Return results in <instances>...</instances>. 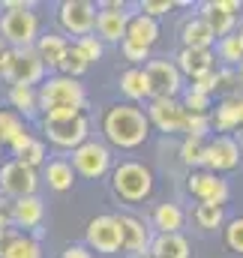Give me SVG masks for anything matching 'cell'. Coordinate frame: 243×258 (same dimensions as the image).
I'll return each instance as SVG.
<instances>
[{"label":"cell","mask_w":243,"mask_h":258,"mask_svg":"<svg viewBox=\"0 0 243 258\" xmlns=\"http://www.w3.org/2000/svg\"><path fill=\"white\" fill-rule=\"evenodd\" d=\"M99 129L108 147L117 150H138L147 138H150V120L144 114V108L132 105V102H114L102 111Z\"/></svg>","instance_id":"obj_1"},{"label":"cell","mask_w":243,"mask_h":258,"mask_svg":"<svg viewBox=\"0 0 243 258\" xmlns=\"http://www.w3.org/2000/svg\"><path fill=\"white\" fill-rule=\"evenodd\" d=\"M39 114H66V111H87V90L78 78L66 75H45L36 87Z\"/></svg>","instance_id":"obj_2"},{"label":"cell","mask_w":243,"mask_h":258,"mask_svg":"<svg viewBox=\"0 0 243 258\" xmlns=\"http://www.w3.org/2000/svg\"><path fill=\"white\" fill-rule=\"evenodd\" d=\"M42 141L63 147V150H75L90 138V117L87 111H66V114H42Z\"/></svg>","instance_id":"obj_3"},{"label":"cell","mask_w":243,"mask_h":258,"mask_svg":"<svg viewBox=\"0 0 243 258\" xmlns=\"http://www.w3.org/2000/svg\"><path fill=\"white\" fill-rule=\"evenodd\" d=\"M111 189L126 204H141L153 195V171L138 159H123L111 168Z\"/></svg>","instance_id":"obj_4"},{"label":"cell","mask_w":243,"mask_h":258,"mask_svg":"<svg viewBox=\"0 0 243 258\" xmlns=\"http://www.w3.org/2000/svg\"><path fill=\"white\" fill-rule=\"evenodd\" d=\"M45 72L48 69L39 60L36 48H9L6 60L0 66V78L9 87L12 84H18V87H39L45 81Z\"/></svg>","instance_id":"obj_5"},{"label":"cell","mask_w":243,"mask_h":258,"mask_svg":"<svg viewBox=\"0 0 243 258\" xmlns=\"http://www.w3.org/2000/svg\"><path fill=\"white\" fill-rule=\"evenodd\" d=\"M39 36H42V21L33 12V6L0 15V39L9 48H33Z\"/></svg>","instance_id":"obj_6"},{"label":"cell","mask_w":243,"mask_h":258,"mask_svg":"<svg viewBox=\"0 0 243 258\" xmlns=\"http://www.w3.org/2000/svg\"><path fill=\"white\" fill-rule=\"evenodd\" d=\"M72 159V168H75V177H84V180H99L105 174H111L114 162H111V147L105 141H96V138H87L81 147H75L69 153Z\"/></svg>","instance_id":"obj_7"},{"label":"cell","mask_w":243,"mask_h":258,"mask_svg":"<svg viewBox=\"0 0 243 258\" xmlns=\"http://www.w3.org/2000/svg\"><path fill=\"white\" fill-rule=\"evenodd\" d=\"M84 246L90 252H102V255H114L123 246V234H120V219L117 213H99L87 222L84 228Z\"/></svg>","instance_id":"obj_8"},{"label":"cell","mask_w":243,"mask_h":258,"mask_svg":"<svg viewBox=\"0 0 243 258\" xmlns=\"http://www.w3.org/2000/svg\"><path fill=\"white\" fill-rule=\"evenodd\" d=\"M57 24L63 36H90L96 27V3L90 0H63L57 3Z\"/></svg>","instance_id":"obj_9"},{"label":"cell","mask_w":243,"mask_h":258,"mask_svg":"<svg viewBox=\"0 0 243 258\" xmlns=\"http://www.w3.org/2000/svg\"><path fill=\"white\" fill-rule=\"evenodd\" d=\"M144 75L150 81V99H180L183 93V75L174 66V60H147Z\"/></svg>","instance_id":"obj_10"},{"label":"cell","mask_w":243,"mask_h":258,"mask_svg":"<svg viewBox=\"0 0 243 258\" xmlns=\"http://www.w3.org/2000/svg\"><path fill=\"white\" fill-rule=\"evenodd\" d=\"M126 24H129V12H126V3L120 0H108V3H99L96 6V27H93V36L102 42V45H120L126 39Z\"/></svg>","instance_id":"obj_11"},{"label":"cell","mask_w":243,"mask_h":258,"mask_svg":"<svg viewBox=\"0 0 243 258\" xmlns=\"http://www.w3.org/2000/svg\"><path fill=\"white\" fill-rule=\"evenodd\" d=\"M36 189H39V171L27 168L18 159H9L0 165V195H6L9 201H18V198L36 195Z\"/></svg>","instance_id":"obj_12"},{"label":"cell","mask_w":243,"mask_h":258,"mask_svg":"<svg viewBox=\"0 0 243 258\" xmlns=\"http://www.w3.org/2000/svg\"><path fill=\"white\" fill-rule=\"evenodd\" d=\"M243 150L237 144L234 135H216V138H207V147H204V171H213V174H225V171H234L240 168Z\"/></svg>","instance_id":"obj_13"},{"label":"cell","mask_w":243,"mask_h":258,"mask_svg":"<svg viewBox=\"0 0 243 258\" xmlns=\"http://www.w3.org/2000/svg\"><path fill=\"white\" fill-rule=\"evenodd\" d=\"M186 189L192 198H198V204H219L225 207V201L231 198V186L225 177L213 174V171H192L186 180Z\"/></svg>","instance_id":"obj_14"},{"label":"cell","mask_w":243,"mask_h":258,"mask_svg":"<svg viewBox=\"0 0 243 258\" xmlns=\"http://www.w3.org/2000/svg\"><path fill=\"white\" fill-rule=\"evenodd\" d=\"M144 114L150 120V129H159L165 135H183L186 111H183L180 99H150Z\"/></svg>","instance_id":"obj_15"},{"label":"cell","mask_w":243,"mask_h":258,"mask_svg":"<svg viewBox=\"0 0 243 258\" xmlns=\"http://www.w3.org/2000/svg\"><path fill=\"white\" fill-rule=\"evenodd\" d=\"M120 219V234H123V252L129 258H144L150 252V243H153V231L138 219V216H129V213H123L117 216Z\"/></svg>","instance_id":"obj_16"},{"label":"cell","mask_w":243,"mask_h":258,"mask_svg":"<svg viewBox=\"0 0 243 258\" xmlns=\"http://www.w3.org/2000/svg\"><path fill=\"white\" fill-rule=\"evenodd\" d=\"M174 66L180 69L183 78L198 81L201 75L216 69V54H213V48H180L174 57Z\"/></svg>","instance_id":"obj_17"},{"label":"cell","mask_w":243,"mask_h":258,"mask_svg":"<svg viewBox=\"0 0 243 258\" xmlns=\"http://www.w3.org/2000/svg\"><path fill=\"white\" fill-rule=\"evenodd\" d=\"M45 219V201L39 195H27V198H18L12 201V228L15 231H27L30 228L36 231Z\"/></svg>","instance_id":"obj_18"},{"label":"cell","mask_w":243,"mask_h":258,"mask_svg":"<svg viewBox=\"0 0 243 258\" xmlns=\"http://www.w3.org/2000/svg\"><path fill=\"white\" fill-rule=\"evenodd\" d=\"M0 258H42V246L33 234L9 228L0 237Z\"/></svg>","instance_id":"obj_19"},{"label":"cell","mask_w":243,"mask_h":258,"mask_svg":"<svg viewBox=\"0 0 243 258\" xmlns=\"http://www.w3.org/2000/svg\"><path fill=\"white\" fill-rule=\"evenodd\" d=\"M198 15L207 21V27L213 30V36H216V39H222V36L234 33V27H237V15L225 12L219 0H204V3L198 6Z\"/></svg>","instance_id":"obj_20"},{"label":"cell","mask_w":243,"mask_h":258,"mask_svg":"<svg viewBox=\"0 0 243 258\" xmlns=\"http://www.w3.org/2000/svg\"><path fill=\"white\" fill-rule=\"evenodd\" d=\"M126 39L144 48H153L159 39V21L144 15V12H129V24H126Z\"/></svg>","instance_id":"obj_21"},{"label":"cell","mask_w":243,"mask_h":258,"mask_svg":"<svg viewBox=\"0 0 243 258\" xmlns=\"http://www.w3.org/2000/svg\"><path fill=\"white\" fill-rule=\"evenodd\" d=\"M183 222H186V213H183L180 204H174V201L156 204L153 213H150V225L156 228V234H180Z\"/></svg>","instance_id":"obj_22"},{"label":"cell","mask_w":243,"mask_h":258,"mask_svg":"<svg viewBox=\"0 0 243 258\" xmlns=\"http://www.w3.org/2000/svg\"><path fill=\"white\" fill-rule=\"evenodd\" d=\"M33 48H36L39 60L45 63V69H57L63 60V54L69 51V39L63 36L60 30H51V33H42Z\"/></svg>","instance_id":"obj_23"},{"label":"cell","mask_w":243,"mask_h":258,"mask_svg":"<svg viewBox=\"0 0 243 258\" xmlns=\"http://www.w3.org/2000/svg\"><path fill=\"white\" fill-rule=\"evenodd\" d=\"M180 42L183 48H213L216 36H213V30L207 27V21L201 15H189L180 24Z\"/></svg>","instance_id":"obj_24"},{"label":"cell","mask_w":243,"mask_h":258,"mask_svg":"<svg viewBox=\"0 0 243 258\" xmlns=\"http://www.w3.org/2000/svg\"><path fill=\"white\" fill-rule=\"evenodd\" d=\"M6 99H9V108H12L24 123L33 120V117L39 114V96H36V87H18V84H12L9 93H6Z\"/></svg>","instance_id":"obj_25"},{"label":"cell","mask_w":243,"mask_h":258,"mask_svg":"<svg viewBox=\"0 0 243 258\" xmlns=\"http://www.w3.org/2000/svg\"><path fill=\"white\" fill-rule=\"evenodd\" d=\"M120 93L135 105V102H150V81L144 75V66H129L120 75Z\"/></svg>","instance_id":"obj_26"},{"label":"cell","mask_w":243,"mask_h":258,"mask_svg":"<svg viewBox=\"0 0 243 258\" xmlns=\"http://www.w3.org/2000/svg\"><path fill=\"white\" fill-rule=\"evenodd\" d=\"M150 258H189V240L183 234H153V243H150Z\"/></svg>","instance_id":"obj_27"},{"label":"cell","mask_w":243,"mask_h":258,"mask_svg":"<svg viewBox=\"0 0 243 258\" xmlns=\"http://www.w3.org/2000/svg\"><path fill=\"white\" fill-rule=\"evenodd\" d=\"M210 123L219 135H231L234 129H240V111H237V99L225 96L213 111H210Z\"/></svg>","instance_id":"obj_28"},{"label":"cell","mask_w":243,"mask_h":258,"mask_svg":"<svg viewBox=\"0 0 243 258\" xmlns=\"http://www.w3.org/2000/svg\"><path fill=\"white\" fill-rule=\"evenodd\" d=\"M45 183L54 189V192H66L72 189L75 183V168L69 159H48L45 162Z\"/></svg>","instance_id":"obj_29"},{"label":"cell","mask_w":243,"mask_h":258,"mask_svg":"<svg viewBox=\"0 0 243 258\" xmlns=\"http://www.w3.org/2000/svg\"><path fill=\"white\" fill-rule=\"evenodd\" d=\"M192 219H195L198 228L216 231V228L225 225V207H219V204H198V207L192 210Z\"/></svg>","instance_id":"obj_30"},{"label":"cell","mask_w":243,"mask_h":258,"mask_svg":"<svg viewBox=\"0 0 243 258\" xmlns=\"http://www.w3.org/2000/svg\"><path fill=\"white\" fill-rule=\"evenodd\" d=\"M213 54H216L225 66L243 63V45H240L237 30H234V33H228V36H222V39H216V51H213Z\"/></svg>","instance_id":"obj_31"},{"label":"cell","mask_w":243,"mask_h":258,"mask_svg":"<svg viewBox=\"0 0 243 258\" xmlns=\"http://www.w3.org/2000/svg\"><path fill=\"white\" fill-rule=\"evenodd\" d=\"M90 69V60L69 42V51L63 54V60H60V66H57V75H66V78H78L81 81V75Z\"/></svg>","instance_id":"obj_32"},{"label":"cell","mask_w":243,"mask_h":258,"mask_svg":"<svg viewBox=\"0 0 243 258\" xmlns=\"http://www.w3.org/2000/svg\"><path fill=\"white\" fill-rule=\"evenodd\" d=\"M27 123L12 111V108H0V147H6L18 132H24Z\"/></svg>","instance_id":"obj_33"},{"label":"cell","mask_w":243,"mask_h":258,"mask_svg":"<svg viewBox=\"0 0 243 258\" xmlns=\"http://www.w3.org/2000/svg\"><path fill=\"white\" fill-rule=\"evenodd\" d=\"M180 105H183L186 114H210V111H213L210 96H204V93H198V90H192V87H183Z\"/></svg>","instance_id":"obj_34"},{"label":"cell","mask_w":243,"mask_h":258,"mask_svg":"<svg viewBox=\"0 0 243 258\" xmlns=\"http://www.w3.org/2000/svg\"><path fill=\"white\" fill-rule=\"evenodd\" d=\"M18 162H24V165H27V168H33V171L45 168V162H48V147H45V141H42V138H33V141H30V147L18 156Z\"/></svg>","instance_id":"obj_35"},{"label":"cell","mask_w":243,"mask_h":258,"mask_svg":"<svg viewBox=\"0 0 243 258\" xmlns=\"http://www.w3.org/2000/svg\"><path fill=\"white\" fill-rule=\"evenodd\" d=\"M204 147H207V141H201V138H183L180 162L186 168H198V165L204 162Z\"/></svg>","instance_id":"obj_36"},{"label":"cell","mask_w":243,"mask_h":258,"mask_svg":"<svg viewBox=\"0 0 243 258\" xmlns=\"http://www.w3.org/2000/svg\"><path fill=\"white\" fill-rule=\"evenodd\" d=\"M213 132L210 114H186V126H183V138H201L207 141V135Z\"/></svg>","instance_id":"obj_37"},{"label":"cell","mask_w":243,"mask_h":258,"mask_svg":"<svg viewBox=\"0 0 243 258\" xmlns=\"http://www.w3.org/2000/svg\"><path fill=\"white\" fill-rule=\"evenodd\" d=\"M222 237H225V246H228L231 252H240L243 255V216H234V219L225 222Z\"/></svg>","instance_id":"obj_38"},{"label":"cell","mask_w":243,"mask_h":258,"mask_svg":"<svg viewBox=\"0 0 243 258\" xmlns=\"http://www.w3.org/2000/svg\"><path fill=\"white\" fill-rule=\"evenodd\" d=\"M72 45H75V48H78V51H81L90 63L102 60V54H105V45H102L93 33H90V36H81V39H72Z\"/></svg>","instance_id":"obj_39"},{"label":"cell","mask_w":243,"mask_h":258,"mask_svg":"<svg viewBox=\"0 0 243 258\" xmlns=\"http://www.w3.org/2000/svg\"><path fill=\"white\" fill-rule=\"evenodd\" d=\"M120 51H123V60L132 66H144L150 60V48H144V45H135V42H129V39H123L120 42Z\"/></svg>","instance_id":"obj_40"},{"label":"cell","mask_w":243,"mask_h":258,"mask_svg":"<svg viewBox=\"0 0 243 258\" xmlns=\"http://www.w3.org/2000/svg\"><path fill=\"white\" fill-rule=\"evenodd\" d=\"M177 3H171V0H144L141 6H138V12H144V15H150V18H156L159 21V15H165V12H171Z\"/></svg>","instance_id":"obj_41"},{"label":"cell","mask_w":243,"mask_h":258,"mask_svg":"<svg viewBox=\"0 0 243 258\" xmlns=\"http://www.w3.org/2000/svg\"><path fill=\"white\" fill-rule=\"evenodd\" d=\"M33 138H36V135H33L30 129L18 132V135H15V138H12L9 144H6V147H9V153H12V159H18V156H21V153H24V150L30 147V141H33Z\"/></svg>","instance_id":"obj_42"},{"label":"cell","mask_w":243,"mask_h":258,"mask_svg":"<svg viewBox=\"0 0 243 258\" xmlns=\"http://www.w3.org/2000/svg\"><path fill=\"white\" fill-rule=\"evenodd\" d=\"M60 258H93V252H90L84 243H69L60 252Z\"/></svg>","instance_id":"obj_43"},{"label":"cell","mask_w":243,"mask_h":258,"mask_svg":"<svg viewBox=\"0 0 243 258\" xmlns=\"http://www.w3.org/2000/svg\"><path fill=\"white\" fill-rule=\"evenodd\" d=\"M0 219L12 228V201H9L6 195H0Z\"/></svg>","instance_id":"obj_44"},{"label":"cell","mask_w":243,"mask_h":258,"mask_svg":"<svg viewBox=\"0 0 243 258\" xmlns=\"http://www.w3.org/2000/svg\"><path fill=\"white\" fill-rule=\"evenodd\" d=\"M33 3H24V0H6L3 3V12H12V9H30Z\"/></svg>","instance_id":"obj_45"},{"label":"cell","mask_w":243,"mask_h":258,"mask_svg":"<svg viewBox=\"0 0 243 258\" xmlns=\"http://www.w3.org/2000/svg\"><path fill=\"white\" fill-rule=\"evenodd\" d=\"M234 81H237V84L243 87V63H237V66H234Z\"/></svg>","instance_id":"obj_46"},{"label":"cell","mask_w":243,"mask_h":258,"mask_svg":"<svg viewBox=\"0 0 243 258\" xmlns=\"http://www.w3.org/2000/svg\"><path fill=\"white\" fill-rule=\"evenodd\" d=\"M6 54H9V45L0 39V66H3V60H6Z\"/></svg>","instance_id":"obj_47"},{"label":"cell","mask_w":243,"mask_h":258,"mask_svg":"<svg viewBox=\"0 0 243 258\" xmlns=\"http://www.w3.org/2000/svg\"><path fill=\"white\" fill-rule=\"evenodd\" d=\"M234 99H237V111H240V129H243V96H240V93H234Z\"/></svg>","instance_id":"obj_48"},{"label":"cell","mask_w":243,"mask_h":258,"mask_svg":"<svg viewBox=\"0 0 243 258\" xmlns=\"http://www.w3.org/2000/svg\"><path fill=\"white\" fill-rule=\"evenodd\" d=\"M6 231H9V225H6V222H3V219H0V237H3V234H6Z\"/></svg>","instance_id":"obj_49"},{"label":"cell","mask_w":243,"mask_h":258,"mask_svg":"<svg viewBox=\"0 0 243 258\" xmlns=\"http://www.w3.org/2000/svg\"><path fill=\"white\" fill-rule=\"evenodd\" d=\"M237 144H240V150H243V132H240V135H237Z\"/></svg>","instance_id":"obj_50"},{"label":"cell","mask_w":243,"mask_h":258,"mask_svg":"<svg viewBox=\"0 0 243 258\" xmlns=\"http://www.w3.org/2000/svg\"><path fill=\"white\" fill-rule=\"evenodd\" d=\"M237 36H240V45H243V24H240V30H237Z\"/></svg>","instance_id":"obj_51"},{"label":"cell","mask_w":243,"mask_h":258,"mask_svg":"<svg viewBox=\"0 0 243 258\" xmlns=\"http://www.w3.org/2000/svg\"><path fill=\"white\" fill-rule=\"evenodd\" d=\"M0 156H3V147H0Z\"/></svg>","instance_id":"obj_52"},{"label":"cell","mask_w":243,"mask_h":258,"mask_svg":"<svg viewBox=\"0 0 243 258\" xmlns=\"http://www.w3.org/2000/svg\"><path fill=\"white\" fill-rule=\"evenodd\" d=\"M144 258H150V255H144Z\"/></svg>","instance_id":"obj_53"}]
</instances>
